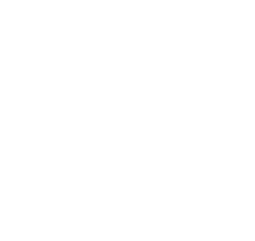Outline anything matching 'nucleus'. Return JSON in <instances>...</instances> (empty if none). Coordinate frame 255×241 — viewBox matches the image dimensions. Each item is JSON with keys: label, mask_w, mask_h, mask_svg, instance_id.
I'll return each instance as SVG.
<instances>
[]
</instances>
